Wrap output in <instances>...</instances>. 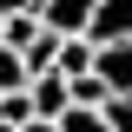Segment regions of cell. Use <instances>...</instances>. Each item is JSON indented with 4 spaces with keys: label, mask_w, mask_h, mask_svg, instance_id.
Returning a JSON list of instances; mask_svg holds the SVG:
<instances>
[{
    "label": "cell",
    "mask_w": 132,
    "mask_h": 132,
    "mask_svg": "<svg viewBox=\"0 0 132 132\" xmlns=\"http://www.w3.org/2000/svg\"><path fill=\"white\" fill-rule=\"evenodd\" d=\"M40 27L53 40H86L93 33V0H40Z\"/></svg>",
    "instance_id": "1"
},
{
    "label": "cell",
    "mask_w": 132,
    "mask_h": 132,
    "mask_svg": "<svg viewBox=\"0 0 132 132\" xmlns=\"http://www.w3.org/2000/svg\"><path fill=\"white\" fill-rule=\"evenodd\" d=\"M93 46H132V0H93Z\"/></svg>",
    "instance_id": "2"
},
{
    "label": "cell",
    "mask_w": 132,
    "mask_h": 132,
    "mask_svg": "<svg viewBox=\"0 0 132 132\" xmlns=\"http://www.w3.org/2000/svg\"><path fill=\"white\" fill-rule=\"evenodd\" d=\"M27 106L40 126H60V112L73 106V86L60 79V73H40V79H27Z\"/></svg>",
    "instance_id": "3"
},
{
    "label": "cell",
    "mask_w": 132,
    "mask_h": 132,
    "mask_svg": "<svg viewBox=\"0 0 132 132\" xmlns=\"http://www.w3.org/2000/svg\"><path fill=\"white\" fill-rule=\"evenodd\" d=\"M93 73L106 79V93H112V99H132V46H99Z\"/></svg>",
    "instance_id": "4"
},
{
    "label": "cell",
    "mask_w": 132,
    "mask_h": 132,
    "mask_svg": "<svg viewBox=\"0 0 132 132\" xmlns=\"http://www.w3.org/2000/svg\"><path fill=\"white\" fill-rule=\"evenodd\" d=\"M93 60H99V46H93V40H60V60H53V73L73 86V79H86V73H93Z\"/></svg>",
    "instance_id": "5"
},
{
    "label": "cell",
    "mask_w": 132,
    "mask_h": 132,
    "mask_svg": "<svg viewBox=\"0 0 132 132\" xmlns=\"http://www.w3.org/2000/svg\"><path fill=\"white\" fill-rule=\"evenodd\" d=\"M20 60H27V79H40V73H53V60H60V40H53V33L40 27V40H33V46L20 53Z\"/></svg>",
    "instance_id": "6"
},
{
    "label": "cell",
    "mask_w": 132,
    "mask_h": 132,
    "mask_svg": "<svg viewBox=\"0 0 132 132\" xmlns=\"http://www.w3.org/2000/svg\"><path fill=\"white\" fill-rule=\"evenodd\" d=\"M73 106H86V112H106V106H112V93H106V79H99V73H86V79H73Z\"/></svg>",
    "instance_id": "7"
},
{
    "label": "cell",
    "mask_w": 132,
    "mask_h": 132,
    "mask_svg": "<svg viewBox=\"0 0 132 132\" xmlns=\"http://www.w3.org/2000/svg\"><path fill=\"white\" fill-rule=\"evenodd\" d=\"M7 93H27V60L0 46V99H7Z\"/></svg>",
    "instance_id": "8"
},
{
    "label": "cell",
    "mask_w": 132,
    "mask_h": 132,
    "mask_svg": "<svg viewBox=\"0 0 132 132\" xmlns=\"http://www.w3.org/2000/svg\"><path fill=\"white\" fill-rule=\"evenodd\" d=\"M60 132H106V112H86V106H66V112H60Z\"/></svg>",
    "instance_id": "9"
},
{
    "label": "cell",
    "mask_w": 132,
    "mask_h": 132,
    "mask_svg": "<svg viewBox=\"0 0 132 132\" xmlns=\"http://www.w3.org/2000/svg\"><path fill=\"white\" fill-rule=\"evenodd\" d=\"M106 132H132V99H112L106 106Z\"/></svg>",
    "instance_id": "10"
},
{
    "label": "cell",
    "mask_w": 132,
    "mask_h": 132,
    "mask_svg": "<svg viewBox=\"0 0 132 132\" xmlns=\"http://www.w3.org/2000/svg\"><path fill=\"white\" fill-rule=\"evenodd\" d=\"M20 132H60V126H40V119H33V126H20Z\"/></svg>",
    "instance_id": "11"
},
{
    "label": "cell",
    "mask_w": 132,
    "mask_h": 132,
    "mask_svg": "<svg viewBox=\"0 0 132 132\" xmlns=\"http://www.w3.org/2000/svg\"><path fill=\"white\" fill-rule=\"evenodd\" d=\"M0 40H7V7H0Z\"/></svg>",
    "instance_id": "12"
},
{
    "label": "cell",
    "mask_w": 132,
    "mask_h": 132,
    "mask_svg": "<svg viewBox=\"0 0 132 132\" xmlns=\"http://www.w3.org/2000/svg\"><path fill=\"white\" fill-rule=\"evenodd\" d=\"M0 132H13V126H0Z\"/></svg>",
    "instance_id": "13"
}]
</instances>
